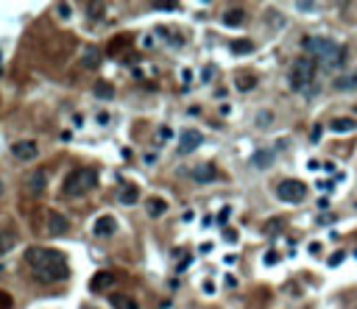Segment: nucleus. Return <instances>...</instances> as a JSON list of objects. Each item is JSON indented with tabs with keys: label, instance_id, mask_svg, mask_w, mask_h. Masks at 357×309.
<instances>
[{
	"label": "nucleus",
	"instance_id": "9",
	"mask_svg": "<svg viewBox=\"0 0 357 309\" xmlns=\"http://www.w3.org/2000/svg\"><path fill=\"white\" fill-rule=\"evenodd\" d=\"M201 131H195V128H187V131L181 134V139H178V154H193L195 148L201 145Z\"/></svg>",
	"mask_w": 357,
	"mask_h": 309
},
{
	"label": "nucleus",
	"instance_id": "8",
	"mask_svg": "<svg viewBox=\"0 0 357 309\" xmlns=\"http://www.w3.org/2000/svg\"><path fill=\"white\" fill-rule=\"evenodd\" d=\"M112 284H117V276H114L112 270H98V273L92 276V281H89V290H92V293H103V290H109Z\"/></svg>",
	"mask_w": 357,
	"mask_h": 309
},
{
	"label": "nucleus",
	"instance_id": "29",
	"mask_svg": "<svg viewBox=\"0 0 357 309\" xmlns=\"http://www.w3.org/2000/svg\"><path fill=\"white\" fill-rule=\"evenodd\" d=\"M11 307H14V298H11L9 293L0 290V309H11Z\"/></svg>",
	"mask_w": 357,
	"mask_h": 309
},
{
	"label": "nucleus",
	"instance_id": "24",
	"mask_svg": "<svg viewBox=\"0 0 357 309\" xmlns=\"http://www.w3.org/2000/svg\"><path fill=\"white\" fill-rule=\"evenodd\" d=\"M251 50H254V42H251V39H234L232 42V53L234 56H248Z\"/></svg>",
	"mask_w": 357,
	"mask_h": 309
},
{
	"label": "nucleus",
	"instance_id": "22",
	"mask_svg": "<svg viewBox=\"0 0 357 309\" xmlns=\"http://www.w3.org/2000/svg\"><path fill=\"white\" fill-rule=\"evenodd\" d=\"M254 84H257V76H254V73H240V76L234 78V87L240 89V92L254 89Z\"/></svg>",
	"mask_w": 357,
	"mask_h": 309
},
{
	"label": "nucleus",
	"instance_id": "41",
	"mask_svg": "<svg viewBox=\"0 0 357 309\" xmlns=\"http://www.w3.org/2000/svg\"><path fill=\"white\" fill-rule=\"evenodd\" d=\"M81 309H95V307H81Z\"/></svg>",
	"mask_w": 357,
	"mask_h": 309
},
{
	"label": "nucleus",
	"instance_id": "12",
	"mask_svg": "<svg viewBox=\"0 0 357 309\" xmlns=\"http://www.w3.org/2000/svg\"><path fill=\"white\" fill-rule=\"evenodd\" d=\"M145 212H148V217H162V215H167V201L159 195H151V198H145Z\"/></svg>",
	"mask_w": 357,
	"mask_h": 309
},
{
	"label": "nucleus",
	"instance_id": "5",
	"mask_svg": "<svg viewBox=\"0 0 357 309\" xmlns=\"http://www.w3.org/2000/svg\"><path fill=\"white\" fill-rule=\"evenodd\" d=\"M276 198L290 203V206H296V203H301L307 198V184L299 181V178H285V181L276 184Z\"/></svg>",
	"mask_w": 357,
	"mask_h": 309
},
{
	"label": "nucleus",
	"instance_id": "25",
	"mask_svg": "<svg viewBox=\"0 0 357 309\" xmlns=\"http://www.w3.org/2000/svg\"><path fill=\"white\" fill-rule=\"evenodd\" d=\"M103 3H87V14H89V20H100L103 17Z\"/></svg>",
	"mask_w": 357,
	"mask_h": 309
},
{
	"label": "nucleus",
	"instance_id": "18",
	"mask_svg": "<svg viewBox=\"0 0 357 309\" xmlns=\"http://www.w3.org/2000/svg\"><path fill=\"white\" fill-rule=\"evenodd\" d=\"M100 64V50L98 47H84V53H81V67L84 70H95Z\"/></svg>",
	"mask_w": 357,
	"mask_h": 309
},
{
	"label": "nucleus",
	"instance_id": "33",
	"mask_svg": "<svg viewBox=\"0 0 357 309\" xmlns=\"http://www.w3.org/2000/svg\"><path fill=\"white\" fill-rule=\"evenodd\" d=\"M229 215H232V209H229V206H223V209H221V215H218V223H221V226H226Z\"/></svg>",
	"mask_w": 357,
	"mask_h": 309
},
{
	"label": "nucleus",
	"instance_id": "39",
	"mask_svg": "<svg viewBox=\"0 0 357 309\" xmlns=\"http://www.w3.org/2000/svg\"><path fill=\"white\" fill-rule=\"evenodd\" d=\"M109 123V114H98V125H106Z\"/></svg>",
	"mask_w": 357,
	"mask_h": 309
},
{
	"label": "nucleus",
	"instance_id": "35",
	"mask_svg": "<svg viewBox=\"0 0 357 309\" xmlns=\"http://www.w3.org/2000/svg\"><path fill=\"white\" fill-rule=\"evenodd\" d=\"M296 9L299 11H312L315 9V3H296Z\"/></svg>",
	"mask_w": 357,
	"mask_h": 309
},
{
	"label": "nucleus",
	"instance_id": "37",
	"mask_svg": "<svg viewBox=\"0 0 357 309\" xmlns=\"http://www.w3.org/2000/svg\"><path fill=\"white\" fill-rule=\"evenodd\" d=\"M310 139H312V142H318V139H321V128H312V134H310Z\"/></svg>",
	"mask_w": 357,
	"mask_h": 309
},
{
	"label": "nucleus",
	"instance_id": "31",
	"mask_svg": "<svg viewBox=\"0 0 357 309\" xmlns=\"http://www.w3.org/2000/svg\"><path fill=\"white\" fill-rule=\"evenodd\" d=\"M282 226H285V223L279 220V217H276V220H268V223H265V234H274V232H279Z\"/></svg>",
	"mask_w": 357,
	"mask_h": 309
},
{
	"label": "nucleus",
	"instance_id": "38",
	"mask_svg": "<svg viewBox=\"0 0 357 309\" xmlns=\"http://www.w3.org/2000/svg\"><path fill=\"white\" fill-rule=\"evenodd\" d=\"M212 73H215V70H212V67H207V70L201 73V78H204V81H210V78H212Z\"/></svg>",
	"mask_w": 357,
	"mask_h": 309
},
{
	"label": "nucleus",
	"instance_id": "21",
	"mask_svg": "<svg viewBox=\"0 0 357 309\" xmlns=\"http://www.w3.org/2000/svg\"><path fill=\"white\" fill-rule=\"evenodd\" d=\"M243 22H245L243 9H229L223 14V25H229V28H237V25H243Z\"/></svg>",
	"mask_w": 357,
	"mask_h": 309
},
{
	"label": "nucleus",
	"instance_id": "32",
	"mask_svg": "<svg viewBox=\"0 0 357 309\" xmlns=\"http://www.w3.org/2000/svg\"><path fill=\"white\" fill-rule=\"evenodd\" d=\"M223 240L226 243H237V229H223Z\"/></svg>",
	"mask_w": 357,
	"mask_h": 309
},
{
	"label": "nucleus",
	"instance_id": "30",
	"mask_svg": "<svg viewBox=\"0 0 357 309\" xmlns=\"http://www.w3.org/2000/svg\"><path fill=\"white\" fill-rule=\"evenodd\" d=\"M343 259H346V251H335V254L329 256V267H338Z\"/></svg>",
	"mask_w": 357,
	"mask_h": 309
},
{
	"label": "nucleus",
	"instance_id": "23",
	"mask_svg": "<svg viewBox=\"0 0 357 309\" xmlns=\"http://www.w3.org/2000/svg\"><path fill=\"white\" fill-rule=\"evenodd\" d=\"M92 92H95V98H100V100H112V98H114V87H112L109 81H98Z\"/></svg>",
	"mask_w": 357,
	"mask_h": 309
},
{
	"label": "nucleus",
	"instance_id": "2",
	"mask_svg": "<svg viewBox=\"0 0 357 309\" xmlns=\"http://www.w3.org/2000/svg\"><path fill=\"white\" fill-rule=\"evenodd\" d=\"M301 50L307 53V59H315V62H321L324 67H329V70H338V67L346 64V45H338L332 39H321V36H307L304 42H301Z\"/></svg>",
	"mask_w": 357,
	"mask_h": 309
},
{
	"label": "nucleus",
	"instance_id": "27",
	"mask_svg": "<svg viewBox=\"0 0 357 309\" xmlns=\"http://www.w3.org/2000/svg\"><path fill=\"white\" fill-rule=\"evenodd\" d=\"M56 14H59L62 20H70V14H73V9H70V3H59V6H56Z\"/></svg>",
	"mask_w": 357,
	"mask_h": 309
},
{
	"label": "nucleus",
	"instance_id": "16",
	"mask_svg": "<svg viewBox=\"0 0 357 309\" xmlns=\"http://www.w3.org/2000/svg\"><path fill=\"white\" fill-rule=\"evenodd\" d=\"M329 128H332L335 134H352L357 128V120L355 117H335V120L329 123Z\"/></svg>",
	"mask_w": 357,
	"mask_h": 309
},
{
	"label": "nucleus",
	"instance_id": "11",
	"mask_svg": "<svg viewBox=\"0 0 357 309\" xmlns=\"http://www.w3.org/2000/svg\"><path fill=\"white\" fill-rule=\"evenodd\" d=\"M92 232H95V237H112V234L117 232V220L112 215H100L98 220H95V226H92Z\"/></svg>",
	"mask_w": 357,
	"mask_h": 309
},
{
	"label": "nucleus",
	"instance_id": "10",
	"mask_svg": "<svg viewBox=\"0 0 357 309\" xmlns=\"http://www.w3.org/2000/svg\"><path fill=\"white\" fill-rule=\"evenodd\" d=\"M45 187H48V170H36L31 176H25V189L28 192L39 195V192H45Z\"/></svg>",
	"mask_w": 357,
	"mask_h": 309
},
{
	"label": "nucleus",
	"instance_id": "4",
	"mask_svg": "<svg viewBox=\"0 0 357 309\" xmlns=\"http://www.w3.org/2000/svg\"><path fill=\"white\" fill-rule=\"evenodd\" d=\"M315 73H318V62L315 59H299L296 64H293V70H290V87L293 89H304L310 87L312 81H315Z\"/></svg>",
	"mask_w": 357,
	"mask_h": 309
},
{
	"label": "nucleus",
	"instance_id": "20",
	"mask_svg": "<svg viewBox=\"0 0 357 309\" xmlns=\"http://www.w3.org/2000/svg\"><path fill=\"white\" fill-rule=\"evenodd\" d=\"M129 45H131L129 36H114V39L106 45V53H109V56H120L123 50H129Z\"/></svg>",
	"mask_w": 357,
	"mask_h": 309
},
{
	"label": "nucleus",
	"instance_id": "15",
	"mask_svg": "<svg viewBox=\"0 0 357 309\" xmlns=\"http://www.w3.org/2000/svg\"><path fill=\"white\" fill-rule=\"evenodd\" d=\"M117 201H120L123 206H134L140 201V189L134 187V184H123L120 192H117Z\"/></svg>",
	"mask_w": 357,
	"mask_h": 309
},
{
	"label": "nucleus",
	"instance_id": "26",
	"mask_svg": "<svg viewBox=\"0 0 357 309\" xmlns=\"http://www.w3.org/2000/svg\"><path fill=\"white\" fill-rule=\"evenodd\" d=\"M271 159H274L271 151H260V154H254V165L257 167H268V165H271Z\"/></svg>",
	"mask_w": 357,
	"mask_h": 309
},
{
	"label": "nucleus",
	"instance_id": "13",
	"mask_svg": "<svg viewBox=\"0 0 357 309\" xmlns=\"http://www.w3.org/2000/svg\"><path fill=\"white\" fill-rule=\"evenodd\" d=\"M48 232H50V234H67V232H70V223H67L65 215L50 212V215H48Z\"/></svg>",
	"mask_w": 357,
	"mask_h": 309
},
{
	"label": "nucleus",
	"instance_id": "1",
	"mask_svg": "<svg viewBox=\"0 0 357 309\" xmlns=\"http://www.w3.org/2000/svg\"><path fill=\"white\" fill-rule=\"evenodd\" d=\"M25 265L28 270L33 273L36 281H42V284H56V281H65L70 276V267H67V259L59 251L53 248H42V245H31L28 251H25Z\"/></svg>",
	"mask_w": 357,
	"mask_h": 309
},
{
	"label": "nucleus",
	"instance_id": "7",
	"mask_svg": "<svg viewBox=\"0 0 357 309\" xmlns=\"http://www.w3.org/2000/svg\"><path fill=\"white\" fill-rule=\"evenodd\" d=\"M17 240H20V234H17V226H14V223H9V220L0 223V256L9 254L11 248L17 245Z\"/></svg>",
	"mask_w": 357,
	"mask_h": 309
},
{
	"label": "nucleus",
	"instance_id": "40",
	"mask_svg": "<svg viewBox=\"0 0 357 309\" xmlns=\"http://www.w3.org/2000/svg\"><path fill=\"white\" fill-rule=\"evenodd\" d=\"M324 223H326V226H329V223H335V215H326V217H321V226Z\"/></svg>",
	"mask_w": 357,
	"mask_h": 309
},
{
	"label": "nucleus",
	"instance_id": "14",
	"mask_svg": "<svg viewBox=\"0 0 357 309\" xmlns=\"http://www.w3.org/2000/svg\"><path fill=\"white\" fill-rule=\"evenodd\" d=\"M190 176H193V181H198V184H207V181H215V178H218V170L212 165H198Z\"/></svg>",
	"mask_w": 357,
	"mask_h": 309
},
{
	"label": "nucleus",
	"instance_id": "6",
	"mask_svg": "<svg viewBox=\"0 0 357 309\" xmlns=\"http://www.w3.org/2000/svg\"><path fill=\"white\" fill-rule=\"evenodd\" d=\"M11 156L20 159V162H33L39 156V145L33 142V139H20V142L11 145Z\"/></svg>",
	"mask_w": 357,
	"mask_h": 309
},
{
	"label": "nucleus",
	"instance_id": "19",
	"mask_svg": "<svg viewBox=\"0 0 357 309\" xmlns=\"http://www.w3.org/2000/svg\"><path fill=\"white\" fill-rule=\"evenodd\" d=\"M338 92H352V89H357V73H346V76H338L332 84Z\"/></svg>",
	"mask_w": 357,
	"mask_h": 309
},
{
	"label": "nucleus",
	"instance_id": "34",
	"mask_svg": "<svg viewBox=\"0 0 357 309\" xmlns=\"http://www.w3.org/2000/svg\"><path fill=\"white\" fill-rule=\"evenodd\" d=\"M276 259H279L276 251H268V254H265V265H276Z\"/></svg>",
	"mask_w": 357,
	"mask_h": 309
},
{
	"label": "nucleus",
	"instance_id": "3",
	"mask_svg": "<svg viewBox=\"0 0 357 309\" xmlns=\"http://www.w3.org/2000/svg\"><path fill=\"white\" fill-rule=\"evenodd\" d=\"M98 187V173L92 167H81V170H73L67 173L65 184H62V195L67 198H76V195H87Z\"/></svg>",
	"mask_w": 357,
	"mask_h": 309
},
{
	"label": "nucleus",
	"instance_id": "36",
	"mask_svg": "<svg viewBox=\"0 0 357 309\" xmlns=\"http://www.w3.org/2000/svg\"><path fill=\"white\" fill-rule=\"evenodd\" d=\"M268 123H271V114H260L257 117V125H268Z\"/></svg>",
	"mask_w": 357,
	"mask_h": 309
},
{
	"label": "nucleus",
	"instance_id": "17",
	"mask_svg": "<svg viewBox=\"0 0 357 309\" xmlns=\"http://www.w3.org/2000/svg\"><path fill=\"white\" fill-rule=\"evenodd\" d=\"M109 304L114 309H140V307H137V301H134L131 295H126V293H112Z\"/></svg>",
	"mask_w": 357,
	"mask_h": 309
},
{
	"label": "nucleus",
	"instance_id": "28",
	"mask_svg": "<svg viewBox=\"0 0 357 309\" xmlns=\"http://www.w3.org/2000/svg\"><path fill=\"white\" fill-rule=\"evenodd\" d=\"M170 137H173V131H170V128H159V131H156V142L165 145L167 139H170Z\"/></svg>",
	"mask_w": 357,
	"mask_h": 309
}]
</instances>
